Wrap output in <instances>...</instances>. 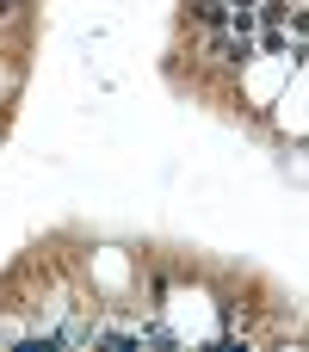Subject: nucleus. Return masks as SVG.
<instances>
[]
</instances>
